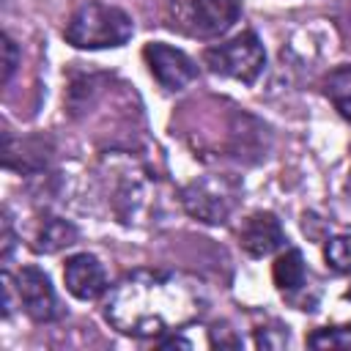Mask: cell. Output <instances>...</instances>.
Listing matches in <instances>:
<instances>
[{
	"label": "cell",
	"instance_id": "7a4b0ae2",
	"mask_svg": "<svg viewBox=\"0 0 351 351\" xmlns=\"http://www.w3.org/2000/svg\"><path fill=\"white\" fill-rule=\"evenodd\" d=\"M134 33V25L126 11L107 5L101 0L82 3L66 22L63 38L77 49H110L123 47Z\"/></svg>",
	"mask_w": 351,
	"mask_h": 351
},
{
	"label": "cell",
	"instance_id": "e0dca14e",
	"mask_svg": "<svg viewBox=\"0 0 351 351\" xmlns=\"http://www.w3.org/2000/svg\"><path fill=\"white\" fill-rule=\"evenodd\" d=\"M346 299H348V302H351V288H348V291H346Z\"/></svg>",
	"mask_w": 351,
	"mask_h": 351
},
{
	"label": "cell",
	"instance_id": "4fadbf2b",
	"mask_svg": "<svg viewBox=\"0 0 351 351\" xmlns=\"http://www.w3.org/2000/svg\"><path fill=\"white\" fill-rule=\"evenodd\" d=\"M310 348H351V324L324 326L307 335Z\"/></svg>",
	"mask_w": 351,
	"mask_h": 351
},
{
	"label": "cell",
	"instance_id": "3957f363",
	"mask_svg": "<svg viewBox=\"0 0 351 351\" xmlns=\"http://www.w3.org/2000/svg\"><path fill=\"white\" fill-rule=\"evenodd\" d=\"M241 14L239 0H167V27L195 38L222 36Z\"/></svg>",
	"mask_w": 351,
	"mask_h": 351
},
{
	"label": "cell",
	"instance_id": "9a60e30c",
	"mask_svg": "<svg viewBox=\"0 0 351 351\" xmlns=\"http://www.w3.org/2000/svg\"><path fill=\"white\" fill-rule=\"evenodd\" d=\"M16 66H19V49H16L11 36H3V82L11 80Z\"/></svg>",
	"mask_w": 351,
	"mask_h": 351
},
{
	"label": "cell",
	"instance_id": "6da1fadb",
	"mask_svg": "<svg viewBox=\"0 0 351 351\" xmlns=\"http://www.w3.org/2000/svg\"><path fill=\"white\" fill-rule=\"evenodd\" d=\"M203 291L173 271L137 269L118 280L104 299V318L129 337H159L197 318Z\"/></svg>",
	"mask_w": 351,
	"mask_h": 351
},
{
	"label": "cell",
	"instance_id": "2e32d148",
	"mask_svg": "<svg viewBox=\"0 0 351 351\" xmlns=\"http://www.w3.org/2000/svg\"><path fill=\"white\" fill-rule=\"evenodd\" d=\"M211 346H219V348H222V346H228V348H239V346H241V337H233L230 329H225V326H222V329L214 326V329H211Z\"/></svg>",
	"mask_w": 351,
	"mask_h": 351
},
{
	"label": "cell",
	"instance_id": "277c9868",
	"mask_svg": "<svg viewBox=\"0 0 351 351\" xmlns=\"http://www.w3.org/2000/svg\"><path fill=\"white\" fill-rule=\"evenodd\" d=\"M203 63L222 77L239 80V82H255L266 66V52L261 38L252 30H244L233 36L230 41H222L217 47H208L203 52Z\"/></svg>",
	"mask_w": 351,
	"mask_h": 351
},
{
	"label": "cell",
	"instance_id": "30bf717a",
	"mask_svg": "<svg viewBox=\"0 0 351 351\" xmlns=\"http://www.w3.org/2000/svg\"><path fill=\"white\" fill-rule=\"evenodd\" d=\"M271 277H274V285H277L285 296L299 293L302 285L307 282V269H304L302 252H299V250H285L282 255H277L274 269H271Z\"/></svg>",
	"mask_w": 351,
	"mask_h": 351
},
{
	"label": "cell",
	"instance_id": "5b68a950",
	"mask_svg": "<svg viewBox=\"0 0 351 351\" xmlns=\"http://www.w3.org/2000/svg\"><path fill=\"white\" fill-rule=\"evenodd\" d=\"M239 200V186L225 176H203L184 186L181 203L184 208L208 225H219L230 217Z\"/></svg>",
	"mask_w": 351,
	"mask_h": 351
},
{
	"label": "cell",
	"instance_id": "5bb4252c",
	"mask_svg": "<svg viewBox=\"0 0 351 351\" xmlns=\"http://www.w3.org/2000/svg\"><path fill=\"white\" fill-rule=\"evenodd\" d=\"M324 258L332 271L348 274L351 271V236H332L324 247Z\"/></svg>",
	"mask_w": 351,
	"mask_h": 351
},
{
	"label": "cell",
	"instance_id": "9c48e42d",
	"mask_svg": "<svg viewBox=\"0 0 351 351\" xmlns=\"http://www.w3.org/2000/svg\"><path fill=\"white\" fill-rule=\"evenodd\" d=\"M63 282H66L69 293L74 299H82V302L99 299L107 291L104 266L90 252H77V255H71L66 261V266H63Z\"/></svg>",
	"mask_w": 351,
	"mask_h": 351
},
{
	"label": "cell",
	"instance_id": "52a82bcc",
	"mask_svg": "<svg viewBox=\"0 0 351 351\" xmlns=\"http://www.w3.org/2000/svg\"><path fill=\"white\" fill-rule=\"evenodd\" d=\"M14 285H16V299H19V307L33 318V321H55L60 315V307H58V296H55V288L49 282V277L36 269V266H22L19 274L14 277Z\"/></svg>",
	"mask_w": 351,
	"mask_h": 351
},
{
	"label": "cell",
	"instance_id": "8992f818",
	"mask_svg": "<svg viewBox=\"0 0 351 351\" xmlns=\"http://www.w3.org/2000/svg\"><path fill=\"white\" fill-rule=\"evenodd\" d=\"M143 58L148 63V71L154 74V80L165 88V90H184L189 82H195L197 77V66L195 60L170 47V44H159V41H151L145 44L143 49Z\"/></svg>",
	"mask_w": 351,
	"mask_h": 351
},
{
	"label": "cell",
	"instance_id": "7c38bea8",
	"mask_svg": "<svg viewBox=\"0 0 351 351\" xmlns=\"http://www.w3.org/2000/svg\"><path fill=\"white\" fill-rule=\"evenodd\" d=\"M324 90H326V99L335 104V110L351 123V63L332 69L324 82Z\"/></svg>",
	"mask_w": 351,
	"mask_h": 351
},
{
	"label": "cell",
	"instance_id": "ba28073f",
	"mask_svg": "<svg viewBox=\"0 0 351 351\" xmlns=\"http://www.w3.org/2000/svg\"><path fill=\"white\" fill-rule=\"evenodd\" d=\"M239 244L252 258H266L285 247V230L271 211H255L239 230Z\"/></svg>",
	"mask_w": 351,
	"mask_h": 351
},
{
	"label": "cell",
	"instance_id": "8fae6325",
	"mask_svg": "<svg viewBox=\"0 0 351 351\" xmlns=\"http://www.w3.org/2000/svg\"><path fill=\"white\" fill-rule=\"evenodd\" d=\"M74 241H77V228H74L71 222H66V219L52 217V219H47V222L38 228L33 247H36L38 252H58V250H63V247H69V244H74Z\"/></svg>",
	"mask_w": 351,
	"mask_h": 351
}]
</instances>
